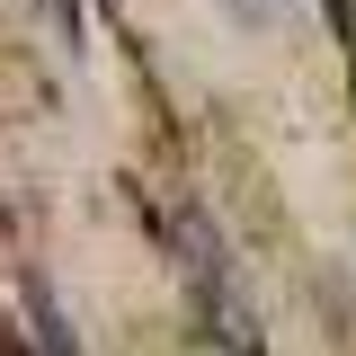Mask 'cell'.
I'll return each instance as SVG.
<instances>
[{"mask_svg": "<svg viewBox=\"0 0 356 356\" xmlns=\"http://www.w3.org/2000/svg\"><path fill=\"white\" fill-rule=\"evenodd\" d=\"M27 321H36V356H81V348H72V330L54 321V303H36Z\"/></svg>", "mask_w": 356, "mask_h": 356, "instance_id": "cell-1", "label": "cell"}]
</instances>
